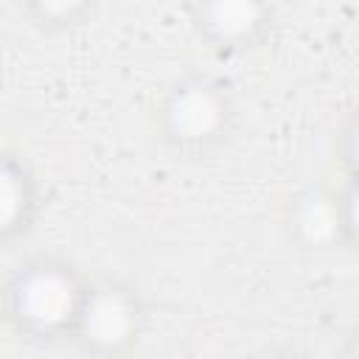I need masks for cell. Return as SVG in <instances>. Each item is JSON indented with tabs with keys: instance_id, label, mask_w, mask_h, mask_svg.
I'll return each mask as SVG.
<instances>
[{
	"instance_id": "cell-8",
	"label": "cell",
	"mask_w": 359,
	"mask_h": 359,
	"mask_svg": "<svg viewBox=\"0 0 359 359\" xmlns=\"http://www.w3.org/2000/svg\"><path fill=\"white\" fill-rule=\"evenodd\" d=\"M337 154H339L345 174L359 177V104L345 115V121L337 132Z\"/></svg>"
},
{
	"instance_id": "cell-7",
	"label": "cell",
	"mask_w": 359,
	"mask_h": 359,
	"mask_svg": "<svg viewBox=\"0 0 359 359\" xmlns=\"http://www.w3.org/2000/svg\"><path fill=\"white\" fill-rule=\"evenodd\" d=\"M98 0H17L20 11L42 31H67L81 25Z\"/></svg>"
},
{
	"instance_id": "cell-2",
	"label": "cell",
	"mask_w": 359,
	"mask_h": 359,
	"mask_svg": "<svg viewBox=\"0 0 359 359\" xmlns=\"http://www.w3.org/2000/svg\"><path fill=\"white\" fill-rule=\"evenodd\" d=\"M236 126L230 87L205 73L180 76L157 104V135L180 157L213 154Z\"/></svg>"
},
{
	"instance_id": "cell-9",
	"label": "cell",
	"mask_w": 359,
	"mask_h": 359,
	"mask_svg": "<svg viewBox=\"0 0 359 359\" xmlns=\"http://www.w3.org/2000/svg\"><path fill=\"white\" fill-rule=\"evenodd\" d=\"M339 205H342V224H345V247L359 250V177L348 174V180L339 188Z\"/></svg>"
},
{
	"instance_id": "cell-4",
	"label": "cell",
	"mask_w": 359,
	"mask_h": 359,
	"mask_svg": "<svg viewBox=\"0 0 359 359\" xmlns=\"http://www.w3.org/2000/svg\"><path fill=\"white\" fill-rule=\"evenodd\" d=\"M191 20L199 39L224 56L255 50L272 31V0H194Z\"/></svg>"
},
{
	"instance_id": "cell-6",
	"label": "cell",
	"mask_w": 359,
	"mask_h": 359,
	"mask_svg": "<svg viewBox=\"0 0 359 359\" xmlns=\"http://www.w3.org/2000/svg\"><path fill=\"white\" fill-rule=\"evenodd\" d=\"M39 182L31 165L14 154L3 151L0 160V238L14 241L31 233L39 216Z\"/></svg>"
},
{
	"instance_id": "cell-3",
	"label": "cell",
	"mask_w": 359,
	"mask_h": 359,
	"mask_svg": "<svg viewBox=\"0 0 359 359\" xmlns=\"http://www.w3.org/2000/svg\"><path fill=\"white\" fill-rule=\"evenodd\" d=\"M146 331V303L121 278H93L70 342L93 356H123Z\"/></svg>"
},
{
	"instance_id": "cell-10",
	"label": "cell",
	"mask_w": 359,
	"mask_h": 359,
	"mask_svg": "<svg viewBox=\"0 0 359 359\" xmlns=\"http://www.w3.org/2000/svg\"><path fill=\"white\" fill-rule=\"evenodd\" d=\"M345 356H359V331H353L348 337V345H345Z\"/></svg>"
},
{
	"instance_id": "cell-5",
	"label": "cell",
	"mask_w": 359,
	"mask_h": 359,
	"mask_svg": "<svg viewBox=\"0 0 359 359\" xmlns=\"http://www.w3.org/2000/svg\"><path fill=\"white\" fill-rule=\"evenodd\" d=\"M289 238L309 252H328L334 247H345V224L339 188H328L323 182L306 185L289 205L286 213Z\"/></svg>"
},
{
	"instance_id": "cell-1",
	"label": "cell",
	"mask_w": 359,
	"mask_h": 359,
	"mask_svg": "<svg viewBox=\"0 0 359 359\" xmlns=\"http://www.w3.org/2000/svg\"><path fill=\"white\" fill-rule=\"evenodd\" d=\"M90 278L70 261L36 255L17 264L3 286L6 323L31 339H70Z\"/></svg>"
}]
</instances>
